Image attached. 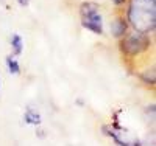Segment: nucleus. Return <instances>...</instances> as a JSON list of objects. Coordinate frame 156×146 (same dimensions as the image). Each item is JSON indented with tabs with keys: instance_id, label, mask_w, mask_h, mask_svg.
Instances as JSON below:
<instances>
[{
	"instance_id": "nucleus-1",
	"label": "nucleus",
	"mask_w": 156,
	"mask_h": 146,
	"mask_svg": "<svg viewBox=\"0 0 156 146\" xmlns=\"http://www.w3.org/2000/svg\"><path fill=\"white\" fill-rule=\"evenodd\" d=\"M156 2L151 0H128L126 22L134 31L150 34L156 26Z\"/></svg>"
},
{
	"instance_id": "nucleus-2",
	"label": "nucleus",
	"mask_w": 156,
	"mask_h": 146,
	"mask_svg": "<svg viewBox=\"0 0 156 146\" xmlns=\"http://www.w3.org/2000/svg\"><path fill=\"white\" fill-rule=\"evenodd\" d=\"M119 48L122 51V55L125 58H137L140 55H144L145 51L150 50L151 47V39L148 34L145 33H139V31H133V33H126L122 39H119Z\"/></svg>"
},
{
	"instance_id": "nucleus-3",
	"label": "nucleus",
	"mask_w": 156,
	"mask_h": 146,
	"mask_svg": "<svg viewBox=\"0 0 156 146\" xmlns=\"http://www.w3.org/2000/svg\"><path fill=\"white\" fill-rule=\"evenodd\" d=\"M78 14L84 30L97 36L103 34V16L100 12V6L95 2H83L78 8Z\"/></svg>"
},
{
	"instance_id": "nucleus-4",
	"label": "nucleus",
	"mask_w": 156,
	"mask_h": 146,
	"mask_svg": "<svg viewBox=\"0 0 156 146\" xmlns=\"http://www.w3.org/2000/svg\"><path fill=\"white\" fill-rule=\"evenodd\" d=\"M129 31V25L126 22V17L125 14H119L115 16L111 22V34L115 37V39H122L126 33Z\"/></svg>"
},
{
	"instance_id": "nucleus-5",
	"label": "nucleus",
	"mask_w": 156,
	"mask_h": 146,
	"mask_svg": "<svg viewBox=\"0 0 156 146\" xmlns=\"http://www.w3.org/2000/svg\"><path fill=\"white\" fill-rule=\"evenodd\" d=\"M9 45H11V55L12 56H20L22 55V51H23V41H22V37H20V34H17V33H14L11 36V39H9Z\"/></svg>"
},
{
	"instance_id": "nucleus-6",
	"label": "nucleus",
	"mask_w": 156,
	"mask_h": 146,
	"mask_svg": "<svg viewBox=\"0 0 156 146\" xmlns=\"http://www.w3.org/2000/svg\"><path fill=\"white\" fill-rule=\"evenodd\" d=\"M23 121L25 123H28V124H34V126H39L42 121V118L41 115L37 114V110L28 107V109H25V114H23Z\"/></svg>"
},
{
	"instance_id": "nucleus-7",
	"label": "nucleus",
	"mask_w": 156,
	"mask_h": 146,
	"mask_svg": "<svg viewBox=\"0 0 156 146\" xmlns=\"http://www.w3.org/2000/svg\"><path fill=\"white\" fill-rule=\"evenodd\" d=\"M5 62H6L8 72H9L11 75H19V73H20V64H19V61H17L16 56L8 55L6 59H5Z\"/></svg>"
},
{
	"instance_id": "nucleus-8",
	"label": "nucleus",
	"mask_w": 156,
	"mask_h": 146,
	"mask_svg": "<svg viewBox=\"0 0 156 146\" xmlns=\"http://www.w3.org/2000/svg\"><path fill=\"white\" fill-rule=\"evenodd\" d=\"M139 76H140V79H142V81H144L147 86H153V84H154V70H153V69L142 72Z\"/></svg>"
},
{
	"instance_id": "nucleus-9",
	"label": "nucleus",
	"mask_w": 156,
	"mask_h": 146,
	"mask_svg": "<svg viewBox=\"0 0 156 146\" xmlns=\"http://www.w3.org/2000/svg\"><path fill=\"white\" fill-rule=\"evenodd\" d=\"M112 3H114L115 6H125V5L128 3V0H112Z\"/></svg>"
},
{
	"instance_id": "nucleus-10",
	"label": "nucleus",
	"mask_w": 156,
	"mask_h": 146,
	"mask_svg": "<svg viewBox=\"0 0 156 146\" xmlns=\"http://www.w3.org/2000/svg\"><path fill=\"white\" fill-rule=\"evenodd\" d=\"M30 2H31V0H17V3H19L20 6H28Z\"/></svg>"
},
{
	"instance_id": "nucleus-11",
	"label": "nucleus",
	"mask_w": 156,
	"mask_h": 146,
	"mask_svg": "<svg viewBox=\"0 0 156 146\" xmlns=\"http://www.w3.org/2000/svg\"><path fill=\"white\" fill-rule=\"evenodd\" d=\"M151 2H156V0H151Z\"/></svg>"
}]
</instances>
